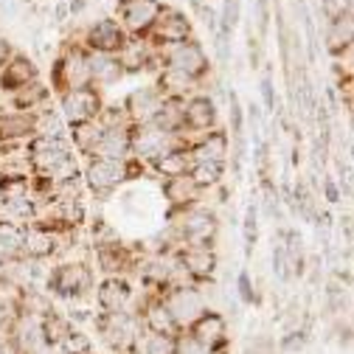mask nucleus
Returning <instances> with one entry per match:
<instances>
[{
    "instance_id": "obj_1",
    "label": "nucleus",
    "mask_w": 354,
    "mask_h": 354,
    "mask_svg": "<svg viewBox=\"0 0 354 354\" xmlns=\"http://www.w3.org/2000/svg\"><path fill=\"white\" fill-rule=\"evenodd\" d=\"M93 287H96V273L87 259H59L46 273V292L73 306L93 301Z\"/></svg>"
},
{
    "instance_id": "obj_2",
    "label": "nucleus",
    "mask_w": 354,
    "mask_h": 354,
    "mask_svg": "<svg viewBox=\"0 0 354 354\" xmlns=\"http://www.w3.org/2000/svg\"><path fill=\"white\" fill-rule=\"evenodd\" d=\"M147 174V163L138 158H124V160H107V158H87L82 180L96 197L107 200L113 192H118V186H124L127 180H138Z\"/></svg>"
},
{
    "instance_id": "obj_3",
    "label": "nucleus",
    "mask_w": 354,
    "mask_h": 354,
    "mask_svg": "<svg viewBox=\"0 0 354 354\" xmlns=\"http://www.w3.org/2000/svg\"><path fill=\"white\" fill-rule=\"evenodd\" d=\"M93 326L102 343L110 348V354H138L144 332H147L141 318L132 315L129 309H121V313H96Z\"/></svg>"
},
{
    "instance_id": "obj_4",
    "label": "nucleus",
    "mask_w": 354,
    "mask_h": 354,
    "mask_svg": "<svg viewBox=\"0 0 354 354\" xmlns=\"http://www.w3.org/2000/svg\"><path fill=\"white\" fill-rule=\"evenodd\" d=\"M169 234L177 248H186V245L214 248L219 236V216L205 205H192L169 219Z\"/></svg>"
},
{
    "instance_id": "obj_5",
    "label": "nucleus",
    "mask_w": 354,
    "mask_h": 354,
    "mask_svg": "<svg viewBox=\"0 0 354 354\" xmlns=\"http://www.w3.org/2000/svg\"><path fill=\"white\" fill-rule=\"evenodd\" d=\"M194 136L183 132V136H177V132H166L160 127H155L152 121L147 124H132L129 127V147H132V158H138L144 163H149L152 158L163 155L166 149L171 147H189Z\"/></svg>"
},
{
    "instance_id": "obj_6",
    "label": "nucleus",
    "mask_w": 354,
    "mask_h": 354,
    "mask_svg": "<svg viewBox=\"0 0 354 354\" xmlns=\"http://www.w3.org/2000/svg\"><path fill=\"white\" fill-rule=\"evenodd\" d=\"M158 59V71L160 68H174V71H183L197 82H205L211 73V59L203 48L200 39H186V42H177V46H169L163 51H155Z\"/></svg>"
},
{
    "instance_id": "obj_7",
    "label": "nucleus",
    "mask_w": 354,
    "mask_h": 354,
    "mask_svg": "<svg viewBox=\"0 0 354 354\" xmlns=\"http://www.w3.org/2000/svg\"><path fill=\"white\" fill-rule=\"evenodd\" d=\"M91 84V73H87V51L79 42H65L62 54L51 65V93H65L73 87Z\"/></svg>"
},
{
    "instance_id": "obj_8",
    "label": "nucleus",
    "mask_w": 354,
    "mask_h": 354,
    "mask_svg": "<svg viewBox=\"0 0 354 354\" xmlns=\"http://www.w3.org/2000/svg\"><path fill=\"white\" fill-rule=\"evenodd\" d=\"M163 12H166L163 0H115L118 23L132 39H147V34L155 28Z\"/></svg>"
},
{
    "instance_id": "obj_9",
    "label": "nucleus",
    "mask_w": 354,
    "mask_h": 354,
    "mask_svg": "<svg viewBox=\"0 0 354 354\" xmlns=\"http://www.w3.org/2000/svg\"><path fill=\"white\" fill-rule=\"evenodd\" d=\"M59 99V115L68 127L73 124H84V121H96L102 107L107 104L104 102V91L93 84H82V87H73V91H65L57 96Z\"/></svg>"
},
{
    "instance_id": "obj_10",
    "label": "nucleus",
    "mask_w": 354,
    "mask_h": 354,
    "mask_svg": "<svg viewBox=\"0 0 354 354\" xmlns=\"http://www.w3.org/2000/svg\"><path fill=\"white\" fill-rule=\"evenodd\" d=\"M144 256H138L136 248H129L124 245L118 236L110 239V242H99L93 245V264L102 276H132L138 270V264H141Z\"/></svg>"
},
{
    "instance_id": "obj_11",
    "label": "nucleus",
    "mask_w": 354,
    "mask_h": 354,
    "mask_svg": "<svg viewBox=\"0 0 354 354\" xmlns=\"http://www.w3.org/2000/svg\"><path fill=\"white\" fill-rule=\"evenodd\" d=\"M73 234H59V231L46 228L39 223H28L26 231H23V259H31V261L59 259L68 250V239Z\"/></svg>"
},
{
    "instance_id": "obj_12",
    "label": "nucleus",
    "mask_w": 354,
    "mask_h": 354,
    "mask_svg": "<svg viewBox=\"0 0 354 354\" xmlns=\"http://www.w3.org/2000/svg\"><path fill=\"white\" fill-rule=\"evenodd\" d=\"M194 37V26L192 17L180 9L166 6V12L160 15V20L155 23V28L147 34V46L152 51H163L169 46H177V42H186Z\"/></svg>"
},
{
    "instance_id": "obj_13",
    "label": "nucleus",
    "mask_w": 354,
    "mask_h": 354,
    "mask_svg": "<svg viewBox=\"0 0 354 354\" xmlns=\"http://www.w3.org/2000/svg\"><path fill=\"white\" fill-rule=\"evenodd\" d=\"M194 343H200L205 351H219V348H231V335H228V318L214 309H203V313L183 329Z\"/></svg>"
},
{
    "instance_id": "obj_14",
    "label": "nucleus",
    "mask_w": 354,
    "mask_h": 354,
    "mask_svg": "<svg viewBox=\"0 0 354 354\" xmlns=\"http://www.w3.org/2000/svg\"><path fill=\"white\" fill-rule=\"evenodd\" d=\"M127 31L121 28V23L115 17H102V20H93L91 26L82 28V37H79V46L84 51H96V54H118L127 42Z\"/></svg>"
},
{
    "instance_id": "obj_15",
    "label": "nucleus",
    "mask_w": 354,
    "mask_h": 354,
    "mask_svg": "<svg viewBox=\"0 0 354 354\" xmlns=\"http://www.w3.org/2000/svg\"><path fill=\"white\" fill-rule=\"evenodd\" d=\"M174 256L180 261V268L189 273L192 284L205 287L216 279L219 270V256L216 248H200V245H186V248H174Z\"/></svg>"
},
{
    "instance_id": "obj_16",
    "label": "nucleus",
    "mask_w": 354,
    "mask_h": 354,
    "mask_svg": "<svg viewBox=\"0 0 354 354\" xmlns=\"http://www.w3.org/2000/svg\"><path fill=\"white\" fill-rule=\"evenodd\" d=\"M163 301H166V306H169V313H171V318H174V324L180 326V332L203 313L205 309V292H203V287H197V284H183V287H169L163 295H160Z\"/></svg>"
},
{
    "instance_id": "obj_17",
    "label": "nucleus",
    "mask_w": 354,
    "mask_h": 354,
    "mask_svg": "<svg viewBox=\"0 0 354 354\" xmlns=\"http://www.w3.org/2000/svg\"><path fill=\"white\" fill-rule=\"evenodd\" d=\"M136 287H132L129 276H102V281L93 287V304L99 313H121L129 309Z\"/></svg>"
},
{
    "instance_id": "obj_18",
    "label": "nucleus",
    "mask_w": 354,
    "mask_h": 354,
    "mask_svg": "<svg viewBox=\"0 0 354 354\" xmlns=\"http://www.w3.org/2000/svg\"><path fill=\"white\" fill-rule=\"evenodd\" d=\"M228 152H231V136L223 127L200 132V136L189 141L192 163H228Z\"/></svg>"
},
{
    "instance_id": "obj_19",
    "label": "nucleus",
    "mask_w": 354,
    "mask_h": 354,
    "mask_svg": "<svg viewBox=\"0 0 354 354\" xmlns=\"http://www.w3.org/2000/svg\"><path fill=\"white\" fill-rule=\"evenodd\" d=\"M216 127H219V110L208 93H194L183 102V129L186 132L200 136V132H208Z\"/></svg>"
},
{
    "instance_id": "obj_20",
    "label": "nucleus",
    "mask_w": 354,
    "mask_h": 354,
    "mask_svg": "<svg viewBox=\"0 0 354 354\" xmlns=\"http://www.w3.org/2000/svg\"><path fill=\"white\" fill-rule=\"evenodd\" d=\"M354 39V23H351V0H346V6H337V12L329 17L326 28V51L335 59H343V54L351 51Z\"/></svg>"
},
{
    "instance_id": "obj_21",
    "label": "nucleus",
    "mask_w": 354,
    "mask_h": 354,
    "mask_svg": "<svg viewBox=\"0 0 354 354\" xmlns=\"http://www.w3.org/2000/svg\"><path fill=\"white\" fill-rule=\"evenodd\" d=\"M163 96L158 93L155 84H141V87H132V91L127 93V99L121 102L129 124H147L152 121V115L158 113Z\"/></svg>"
},
{
    "instance_id": "obj_22",
    "label": "nucleus",
    "mask_w": 354,
    "mask_h": 354,
    "mask_svg": "<svg viewBox=\"0 0 354 354\" xmlns=\"http://www.w3.org/2000/svg\"><path fill=\"white\" fill-rule=\"evenodd\" d=\"M203 194H205V192L197 189V183L192 180L189 174L166 177V180H163V197H166V203H169L166 219H171L174 214H180V211H186V208H192V205H200Z\"/></svg>"
},
{
    "instance_id": "obj_23",
    "label": "nucleus",
    "mask_w": 354,
    "mask_h": 354,
    "mask_svg": "<svg viewBox=\"0 0 354 354\" xmlns=\"http://www.w3.org/2000/svg\"><path fill=\"white\" fill-rule=\"evenodd\" d=\"M37 79H39L37 62L28 54L15 51L12 59L3 65V71H0V93H9L12 96L15 91H20V87H26V84H31Z\"/></svg>"
},
{
    "instance_id": "obj_24",
    "label": "nucleus",
    "mask_w": 354,
    "mask_h": 354,
    "mask_svg": "<svg viewBox=\"0 0 354 354\" xmlns=\"http://www.w3.org/2000/svg\"><path fill=\"white\" fill-rule=\"evenodd\" d=\"M152 84L158 87V93L163 99H177V102H186L189 96L200 93V87H203V82L192 79L183 71H174V68H160Z\"/></svg>"
},
{
    "instance_id": "obj_25",
    "label": "nucleus",
    "mask_w": 354,
    "mask_h": 354,
    "mask_svg": "<svg viewBox=\"0 0 354 354\" xmlns=\"http://www.w3.org/2000/svg\"><path fill=\"white\" fill-rule=\"evenodd\" d=\"M124 76H136V73H144V71H158V59H155V51L147 46V39H127L124 48L115 54Z\"/></svg>"
},
{
    "instance_id": "obj_26",
    "label": "nucleus",
    "mask_w": 354,
    "mask_h": 354,
    "mask_svg": "<svg viewBox=\"0 0 354 354\" xmlns=\"http://www.w3.org/2000/svg\"><path fill=\"white\" fill-rule=\"evenodd\" d=\"M31 136H37V113H20V110L0 113V147L26 144Z\"/></svg>"
},
{
    "instance_id": "obj_27",
    "label": "nucleus",
    "mask_w": 354,
    "mask_h": 354,
    "mask_svg": "<svg viewBox=\"0 0 354 354\" xmlns=\"http://www.w3.org/2000/svg\"><path fill=\"white\" fill-rule=\"evenodd\" d=\"M87 73H91V84L99 87V91L115 87L124 79L118 59L113 54H96V51H87Z\"/></svg>"
},
{
    "instance_id": "obj_28",
    "label": "nucleus",
    "mask_w": 354,
    "mask_h": 354,
    "mask_svg": "<svg viewBox=\"0 0 354 354\" xmlns=\"http://www.w3.org/2000/svg\"><path fill=\"white\" fill-rule=\"evenodd\" d=\"M147 169L149 171H155L158 177H180V174H189V169H192V155H189V147H171V149H166L163 155H158V158H152L149 163H147Z\"/></svg>"
},
{
    "instance_id": "obj_29",
    "label": "nucleus",
    "mask_w": 354,
    "mask_h": 354,
    "mask_svg": "<svg viewBox=\"0 0 354 354\" xmlns=\"http://www.w3.org/2000/svg\"><path fill=\"white\" fill-rule=\"evenodd\" d=\"M129 127H132V124L104 129V136H102V141L96 144V149H93L91 158H107V160H124V158H132Z\"/></svg>"
},
{
    "instance_id": "obj_30",
    "label": "nucleus",
    "mask_w": 354,
    "mask_h": 354,
    "mask_svg": "<svg viewBox=\"0 0 354 354\" xmlns=\"http://www.w3.org/2000/svg\"><path fill=\"white\" fill-rule=\"evenodd\" d=\"M48 102H51V87L46 82H39V79L12 93V107L20 110V113H37Z\"/></svg>"
},
{
    "instance_id": "obj_31",
    "label": "nucleus",
    "mask_w": 354,
    "mask_h": 354,
    "mask_svg": "<svg viewBox=\"0 0 354 354\" xmlns=\"http://www.w3.org/2000/svg\"><path fill=\"white\" fill-rule=\"evenodd\" d=\"M104 136V127L99 121H84V124H73L71 132H68V141H71V149L76 155H84V158H91L96 144L102 141Z\"/></svg>"
},
{
    "instance_id": "obj_32",
    "label": "nucleus",
    "mask_w": 354,
    "mask_h": 354,
    "mask_svg": "<svg viewBox=\"0 0 354 354\" xmlns=\"http://www.w3.org/2000/svg\"><path fill=\"white\" fill-rule=\"evenodd\" d=\"M23 231L26 225L15 223V219H0V261L23 259Z\"/></svg>"
},
{
    "instance_id": "obj_33",
    "label": "nucleus",
    "mask_w": 354,
    "mask_h": 354,
    "mask_svg": "<svg viewBox=\"0 0 354 354\" xmlns=\"http://www.w3.org/2000/svg\"><path fill=\"white\" fill-rule=\"evenodd\" d=\"M189 177L197 183L200 192H214L225 180V163H192Z\"/></svg>"
},
{
    "instance_id": "obj_34",
    "label": "nucleus",
    "mask_w": 354,
    "mask_h": 354,
    "mask_svg": "<svg viewBox=\"0 0 354 354\" xmlns=\"http://www.w3.org/2000/svg\"><path fill=\"white\" fill-rule=\"evenodd\" d=\"M73 329V324H71V318L68 315H62L59 309H51L48 315H42V337H46V343H59L62 346V340L68 337V332Z\"/></svg>"
},
{
    "instance_id": "obj_35",
    "label": "nucleus",
    "mask_w": 354,
    "mask_h": 354,
    "mask_svg": "<svg viewBox=\"0 0 354 354\" xmlns=\"http://www.w3.org/2000/svg\"><path fill=\"white\" fill-rule=\"evenodd\" d=\"M242 234H245V256L250 259L253 250H256V242H259V211H256V203H250V205L245 208Z\"/></svg>"
},
{
    "instance_id": "obj_36",
    "label": "nucleus",
    "mask_w": 354,
    "mask_h": 354,
    "mask_svg": "<svg viewBox=\"0 0 354 354\" xmlns=\"http://www.w3.org/2000/svg\"><path fill=\"white\" fill-rule=\"evenodd\" d=\"M180 335V332H177ZM177 335H144V354H177Z\"/></svg>"
},
{
    "instance_id": "obj_37",
    "label": "nucleus",
    "mask_w": 354,
    "mask_h": 354,
    "mask_svg": "<svg viewBox=\"0 0 354 354\" xmlns=\"http://www.w3.org/2000/svg\"><path fill=\"white\" fill-rule=\"evenodd\" d=\"M309 343V326H295V329H287L279 340V351L281 354H298L304 351Z\"/></svg>"
},
{
    "instance_id": "obj_38",
    "label": "nucleus",
    "mask_w": 354,
    "mask_h": 354,
    "mask_svg": "<svg viewBox=\"0 0 354 354\" xmlns=\"http://www.w3.org/2000/svg\"><path fill=\"white\" fill-rule=\"evenodd\" d=\"M273 273L279 281H290L292 273H290V259H287V250H284V231H279V239L273 236Z\"/></svg>"
},
{
    "instance_id": "obj_39",
    "label": "nucleus",
    "mask_w": 354,
    "mask_h": 354,
    "mask_svg": "<svg viewBox=\"0 0 354 354\" xmlns=\"http://www.w3.org/2000/svg\"><path fill=\"white\" fill-rule=\"evenodd\" d=\"M62 348L68 351V354H87V351H93L96 348V343H93V337L87 335V332H82V329H71L68 332V337L62 340Z\"/></svg>"
},
{
    "instance_id": "obj_40",
    "label": "nucleus",
    "mask_w": 354,
    "mask_h": 354,
    "mask_svg": "<svg viewBox=\"0 0 354 354\" xmlns=\"http://www.w3.org/2000/svg\"><path fill=\"white\" fill-rule=\"evenodd\" d=\"M228 118H231V136L239 138L245 132V110H242L236 91H228Z\"/></svg>"
},
{
    "instance_id": "obj_41",
    "label": "nucleus",
    "mask_w": 354,
    "mask_h": 354,
    "mask_svg": "<svg viewBox=\"0 0 354 354\" xmlns=\"http://www.w3.org/2000/svg\"><path fill=\"white\" fill-rule=\"evenodd\" d=\"M96 121H99L104 129H113V127H127V124H129V118H127V113H124V107H121V104H104Z\"/></svg>"
},
{
    "instance_id": "obj_42",
    "label": "nucleus",
    "mask_w": 354,
    "mask_h": 354,
    "mask_svg": "<svg viewBox=\"0 0 354 354\" xmlns=\"http://www.w3.org/2000/svg\"><path fill=\"white\" fill-rule=\"evenodd\" d=\"M236 298H239L245 306L259 304V295H256V290H253V279H250L248 270H239V276H236Z\"/></svg>"
},
{
    "instance_id": "obj_43",
    "label": "nucleus",
    "mask_w": 354,
    "mask_h": 354,
    "mask_svg": "<svg viewBox=\"0 0 354 354\" xmlns=\"http://www.w3.org/2000/svg\"><path fill=\"white\" fill-rule=\"evenodd\" d=\"M259 91H261L264 110H268V113H276V87H273V76H270V73H264V76H261Z\"/></svg>"
},
{
    "instance_id": "obj_44",
    "label": "nucleus",
    "mask_w": 354,
    "mask_h": 354,
    "mask_svg": "<svg viewBox=\"0 0 354 354\" xmlns=\"http://www.w3.org/2000/svg\"><path fill=\"white\" fill-rule=\"evenodd\" d=\"M324 194H326V203H340L343 197H340V189H337V183L335 180H329V177H326V180H324Z\"/></svg>"
},
{
    "instance_id": "obj_45",
    "label": "nucleus",
    "mask_w": 354,
    "mask_h": 354,
    "mask_svg": "<svg viewBox=\"0 0 354 354\" xmlns=\"http://www.w3.org/2000/svg\"><path fill=\"white\" fill-rule=\"evenodd\" d=\"M12 54H15V46H12V39H6V37H0V71H3V65L12 59Z\"/></svg>"
},
{
    "instance_id": "obj_46",
    "label": "nucleus",
    "mask_w": 354,
    "mask_h": 354,
    "mask_svg": "<svg viewBox=\"0 0 354 354\" xmlns=\"http://www.w3.org/2000/svg\"><path fill=\"white\" fill-rule=\"evenodd\" d=\"M37 354H68V351H65L59 343H57V346H54V343H46V346H42V348L37 351Z\"/></svg>"
},
{
    "instance_id": "obj_47",
    "label": "nucleus",
    "mask_w": 354,
    "mask_h": 354,
    "mask_svg": "<svg viewBox=\"0 0 354 354\" xmlns=\"http://www.w3.org/2000/svg\"><path fill=\"white\" fill-rule=\"evenodd\" d=\"M68 3H57V9H54V17H57V23H65L68 20Z\"/></svg>"
},
{
    "instance_id": "obj_48",
    "label": "nucleus",
    "mask_w": 354,
    "mask_h": 354,
    "mask_svg": "<svg viewBox=\"0 0 354 354\" xmlns=\"http://www.w3.org/2000/svg\"><path fill=\"white\" fill-rule=\"evenodd\" d=\"M84 6H87V0H71V3H68V12L76 17L79 12H84Z\"/></svg>"
},
{
    "instance_id": "obj_49",
    "label": "nucleus",
    "mask_w": 354,
    "mask_h": 354,
    "mask_svg": "<svg viewBox=\"0 0 354 354\" xmlns=\"http://www.w3.org/2000/svg\"><path fill=\"white\" fill-rule=\"evenodd\" d=\"M23 3H31V0H23Z\"/></svg>"
},
{
    "instance_id": "obj_50",
    "label": "nucleus",
    "mask_w": 354,
    "mask_h": 354,
    "mask_svg": "<svg viewBox=\"0 0 354 354\" xmlns=\"http://www.w3.org/2000/svg\"><path fill=\"white\" fill-rule=\"evenodd\" d=\"M0 268H3V261H0Z\"/></svg>"
}]
</instances>
